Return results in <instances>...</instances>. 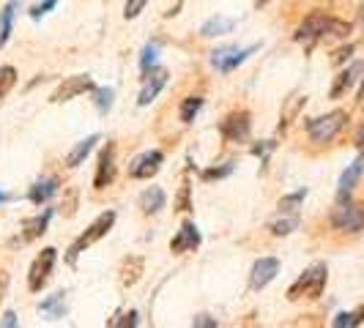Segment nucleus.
I'll return each instance as SVG.
<instances>
[{"label": "nucleus", "mask_w": 364, "mask_h": 328, "mask_svg": "<svg viewBox=\"0 0 364 328\" xmlns=\"http://www.w3.org/2000/svg\"><path fill=\"white\" fill-rule=\"evenodd\" d=\"M326 282H328L326 263H315V266H310V268L288 288L285 298L293 301V304H296V301H318V298L323 295V290H326Z\"/></svg>", "instance_id": "nucleus-1"}, {"label": "nucleus", "mask_w": 364, "mask_h": 328, "mask_svg": "<svg viewBox=\"0 0 364 328\" xmlns=\"http://www.w3.org/2000/svg\"><path fill=\"white\" fill-rule=\"evenodd\" d=\"M112 224H115V211H102V214L88 224V230H85V233H82V236L77 238L72 246H69V252H66V263L74 266V263H77V257L82 255L85 249H91L96 241H102V238L107 236L109 230H112Z\"/></svg>", "instance_id": "nucleus-2"}, {"label": "nucleus", "mask_w": 364, "mask_h": 328, "mask_svg": "<svg viewBox=\"0 0 364 328\" xmlns=\"http://www.w3.org/2000/svg\"><path fill=\"white\" fill-rule=\"evenodd\" d=\"M331 227L334 230H340V233H348V236H356V233H362L364 230V205L356 200H337V205L331 208Z\"/></svg>", "instance_id": "nucleus-3"}, {"label": "nucleus", "mask_w": 364, "mask_h": 328, "mask_svg": "<svg viewBox=\"0 0 364 328\" xmlns=\"http://www.w3.org/2000/svg\"><path fill=\"white\" fill-rule=\"evenodd\" d=\"M346 126H348L346 109H331V112L321 115V118L307 121V134H310V143H315V146H326V143H331Z\"/></svg>", "instance_id": "nucleus-4"}, {"label": "nucleus", "mask_w": 364, "mask_h": 328, "mask_svg": "<svg viewBox=\"0 0 364 328\" xmlns=\"http://www.w3.org/2000/svg\"><path fill=\"white\" fill-rule=\"evenodd\" d=\"M55 263H58V249H55V246H44V249L33 257L31 268H28V290L41 293L47 288V282H50V276H53Z\"/></svg>", "instance_id": "nucleus-5"}, {"label": "nucleus", "mask_w": 364, "mask_h": 328, "mask_svg": "<svg viewBox=\"0 0 364 328\" xmlns=\"http://www.w3.org/2000/svg\"><path fill=\"white\" fill-rule=\"evenodd\" d=\"M250 131H252V115H250V109H233L219 124V134L228 143H247L250 140Z\"/></svg>", "instance_id": "nucleus-6"}, {"label": "nucleus", "mask_w": 364, "mask_h": 328, "mask_svg": "<svg viewBox=\"0 0 364 328\" xmlns=\"http://www.w3.org/2000/svg\"><path fill=\"white\" fill-rule=\"evenodd\" d=\"M257 50H260V44H250V47H219V50L211 53V66L219 74H230L236 72L238 66L252 53H257Z\"/></svg>", "instance_id": "nucleus-7"}, {"label": "nucleus", "mask_w": 364, "mask_h": 328, "mask_svg": "<svg viewBox=\"0 0 364 328\" xmlns=\"http://www.w3.org/2000/svg\"><path fill=\"white\" fill-rule=\"evenodd\" d=\"M328 22H331V17H328V14H323V11H312V14H307V17L301 19V25L296 28L293 41L307 44V47H312L315 41H323Z\"/></svg>", "instance_id": "nucleus-8"}, {"label": "nucleus", "mask_w": 364, "mask_h": 328, "mask_svg": "<svg viewBox=\"0 0 364 328\" xmlns=\"http://www.w3.org/2000/svg\"><path fill=\"white\" fill-rule=\"evenodd\" d=\"M115 173H118V164H115V143H105V148L99 151V162H96L93 189H96V192H105L107 186H112Z\"/></svg>", "instance_id": "nucleus-9"}, {"label": "nucleus", "mask_w": 364, "mask_h": 328, "mask_svg": "<svg viewBox=\"0 0 364 328\" xmlns=\"http://www.w3.org/2000/svg\"><path fill=\"white\" fill-rule=\"evenodd\" d=\"M162 164H164V153L159 148L146 151V153H140L134 162L129 164V178L132 181H151L162 170Z\"/></svg>", "instance_id": "nucleus-10"}, {"label": "nucleus", "mask_w": 364, "mask_h": 328, "mask_svg": "<svg viewBox=\"0 0 364 328\" xmlns=\"http://www.w3.org/2000/svg\"><path fill=\"white\" fill-rule=\"evenodd\" d=\"M96 85H93V80L88 74H74V77H66L60 85H58V91L50 96V102L53 104H63V102H72L77 96H82V93H91Z\"/></svg>", "instance_id": "nucleus-11"}, {"label": "nucleus", "mask_w": 364, "mask_h": 328, "mask_svg": "<svg viewBox=\"0 0 364 328\" xmlns=\"http://www.w3.org/2000/svg\"><path fill=\"white\" fill-rule=\"evenodd\" d=\"M279 273V260L277 257H257L252 263V271H250V288L252 290H263L266 285H272Z\"/></svg>", "instance_id": "nucleus-12"}, {"label": "nucleus", "mask_w": 364, "mask_h": 328, "mask_svg": "<svg viewBox=\"0 0 364 328\" xmlns=\"http://www.w3.org/2000/svg\"><path fill=\"white\" fill-rule=\"evenodd\" d=\"M200 230H198V224L195 222H183L181 227H178V233L173 236L170 241V252L173 255H186V252H195L198 246H200Z\"/></svg>", "instance_id": "nucleus-13"}, {"label": "nucleus", "mask_w": 364, "mask_h": 328, "mask_svg": "<svg viewBox=\"0 0 364 328\" xmlns=\"http://www.w3.org/2000/svg\"><path fill=\"white\" fill-rule=\"evenodd\" d=\"M167 69H162V66H154L151 72L143 77V91H140V96H137V104L140 107H148L159 93H162V88L167 85Z\"/></svg>", "instance_id": "nucleus-14"}, {"label": "nucleus", "mask_w": 364, "mask_h": 328, "mask_svg": "<svg viewBox=\"0 0 364 328\" xmlns=\"http://www.w3.org/2000/svg\"><path fill=\"white\" fill-rule=\"evenodd\" d=\"M364 74V63L362 60H356V63H350L348 69H343V72L334 77V82H331V88H328V99H343L359 80H362Z\"/></svg>", "instance_id": "nucleus-15"}, {"label": "nucleus", "mask_w": 364, "mask_h": 328, "mask_svg": "<svg viewBox=\"0 0 364 328\" xmlns=\"http://www.w3.org/2000/svg\"><path fill=\"white\" fill-rule=\"evenodd\" d=\"M143 273H146V260L140 255H129L118 266V282L121 288H134L143 279Z\"/></svg>", "instance_id": "nucleus-16"}, {"label": "nucleus", "mask_w": 364, "mask_h": 328, "mask_svg": "<svg viewBox=\"0 0 364 328\" xmlns=\"http://www.w3.org/2000/svg\"><path fill=\"white\" fill-rule=\"evenodd\" d=\"M58 192H60V178L58 175H44V178L33 181V186L28 189V200L33 205H47Z\"/></svg>", "instance_id": "nucleus-17"}, {"label": "nucleus", "mask_w": 364, "mask_h": 328, "mask_svg": "<svg viewBox=\"0 0 364 328\" xmlns=\"http://www.w3.org/2000/svg\"><path fill=\"white\" fill-rule=\"evenodd\" d=\"M362 173H364V156H359L356 162L348 164L346 173L340 175V183H337V200L350 197V192L356 189V183H359V178H362Z\"/></svg>", "instance_id": "nucleus-18"}, {"label": "nucleus", "mask_w": 364, "mask_h": 328, "mask_svg": "<svg viewBox=\"0 0 364 328\" xmlns=\"http://www.w3.org/2000/svg\"><path fill=\"white\" fill-rule=\"evenodd\" d=\"M164 205H167V195L159 186H148L146 192L140 195V200H137V208H140L143 217H156Z\"/></svg>", "instance_id": "nucleus-19"}, {"label": "nucleus", "mask_w": 364, "mask_h": 328, "mask_svg": "<svg viewBox=\"0 0 364 328\" xmlns=\"http://www.w3.org/2000/svg\"><path fill=\"white\" fill-rule=\"evenodd\" d=\"M53 217H55L53 208H44V211L36 214V217L25 219V222H22V238H25V241H36V238H41L44 233H47L50 219Z\"/></svg>", "instance_id": "nucleus-20"}, {"label": "nucleus", "mask_w": 364, "mask_h": 328, "mask_svg": "<svg viewBox=\"0 0 364 328\" xmlns=\"http://www.w3.org/2000/svg\"><path fill=\"white\" fill-rule=\"evenodd\" d=\"M22 9V0H9L3 9H0V50L9 44L11 38V31H14V17Z\"/></svg>", "instance_id": "nucleus-21"}, {"label": "nucleus", "mask_w": 364, "mask_h": 328, "mask_svg": "<svg viewBox=\"0 0 364 328\" xmlns=\"http://www.w3.org/2000/svg\"><path fill=\"white\" fill-rule=\"evenodd\" d=\"M96 143H99V134H91V137L80 140V143L69 151V156H66V167H69V170H77L80 164H85V159L91 156V151L96 148Z\"/></svg>", "instance_id": "nucleus-22"}, {"label": "nucleus", "mask_w": 364, "mask_h": 328, "mask_svg": "<svg viewBox=\"0 0 364 328\" xmlns=\"http://www.w3.org/2000/svg\"><path fill=\"white\" fill-rule=\"evenodd\" d=\"M236 28V19L230 17H211L200 25V36L203 38H214V36H225V33H233Z\"/></svg>", "instance_id": "nucleus-23"}, {"label": "nucleus", "mask_w": 364, "mask_h": 328, "mask_svg": "<svg viewBox=\"0 0 364 328\" xmlns=\"http://www.w3.org/2000/svg\"><path fill=\"white\" fill-rule=\"evenodd\" d=\"M38 312L47 317V320H58L66 315V293H53L50 298H44L38 304Z\"/></svg>", "instance_id": "nucleus-24"}, {"label": "nucleus", "mask_w": 364, "mask_h": 328, "mask_svg": "<svg viewBox=\"0 0 364 328\" xmlns=\"http://www.w3.org/2000/svg\"><path fill=\"white\" fill-rule=\"evenodd\" d=\"M304 104H307V96H301V93H296V96H291V99L285 102L282 115H279V131H285V129L291 126L293 121L299 118V112L304 109Z\"/></svg>", "instance_id": "nucleus-25"}, {"label": "nucleus", "mask_w": 364, "mask_h": 328, "mask_svg": "<svg viewBox=\"0 0 364 328\" xmlns=\"http://www.w3.org/2000/svg\"><path fill=\"white\" fill-rule=\"evenodd\" d=\"M301 224V219H299V214H282L279 219H274V222H269V230H272V236L282 238V236H291L293 230Z\"/></svg>", "instance_id": "nucleus-26"}, {"label": "nucleus", "mask_w": 364, "mask_h": 328, "mask_svg": "<svg viewBox=\"0 0 364 328\" xmlns=\"http://www.w3.org/2000/svg\"><path fill=\"white\" fill-rule=\"evenodd\" d=\"M203 109V96H186L181 102V109H178V118L181 124H192L198 118V112Z\"/></svg>", "instance_id": "nucleus-27"}, {"label": "nucleus", "mask_w": 364, "mask_h": 328, "mask_svg": "<svg viewBox=\"0 0 364 328\" xmlns=\"http://www.w3.org/2000/svg\"><path fill=\"white\" fill-rule=\"evenodd\" d=\"M91 96L96 109H99V115H107L109 109H112V104H115V91L112 88H93Z\"/></svg>", "instance_id": "nucleus-28"}, {"label": "nucleus", "mask_w": 364, "mask_h": 328, "mask_svg": "<svg viewBox=\"0 0 364 328\" xmlns=\"http://www.w3.org/2000/svg\"><path fill=\"white\" fill-rule=\"evenodd\" d=\"M362 323H364V307H359L356 312H340V315L331 320L334 328H353V326H362Z\"/></svg>", "instance_id": "nucleus-29"}, {"label": "nucleus", "mask_w": 364, "mask_h": 328, "mask_svg": "<svg viewBox=\"0 0 364 328\" xmlns=\"http://www.w3.org/2000/svg\"><path fill=\"white\" fill-rule=\"evenodd\" d=\"M348 36H350V22H343V19L331 17L323 41H343V38H348Z\"/></svg>", "instance_id": "nucleus-30"}, {"label": "nucleus", "mask_w": 364, "mask_h": 328, "mask_svg": "<svg viewBox=\"0 0 364 328\" xmlns=\"http://www.w3.org/2000/svg\"><path fill=\"white\" fill-rule=\"evenodd\" d=\"M156 55H159V41H148L146 47H143V55H140V72H143V77L156 66Z\"/></svg>", "instance_id": "nucleus-31"}, {"label": "nucleus", "mask_w": 364, "mask_h": 328, "mask_svg": "<svg viewBox=\"0 0 364 328\" xmlns=\"http://www.w3.org/2000/svg\"><path fill=\"white\" fill-rule=\"evenodd\" d=\"M304 197H307V189H299V192H293V195H285L282 200H279V214H296L299 211V205L304 202Z\"/></svg>", "instance_id": "nucleus-32"}, {"label": "nucleus", "mask_w": 364, "mask_h": 328, "mask_svg": "<svg viewBox=\"0 0 364 328\" xmlns=\"http://www.w3.org/2000/svg\"><path fill=\"white\" fill-rule=\"evenodd\" d=\"M14 85H17V69L14 66H0V102L11 93Z\"/></svg>", "instance_id": "nucleus-33"}, {"label": "nucleus", "mask_w": 364, "mask_h": 328, "mask_svg": "<svg viewBox=\"0 0 364 328\" xmlns=\"http://www.w3.org/2000/svg\"><path fill=\"white\" fill-rule=\"evenodd\" d=\"M77 200H80V192L77 189H66V195H63V202H60V214L66 219H72L77 214Z\"/></svg>", "instance_id": "nucleus-34"}, {"label": "nucleus", "mask_w": 364, "mask_h": 328, "mask_svg": "<svg viewBox=\"0 0 364 328\" xmlns=\"http://www.w3.org/2000/svg\"><path fill=\"white\" fill-rule=\"evenodd\" d=\"M233 173V162H225L222 167H208L203 170V181H219V178H228Z\"/></svg>", "instance_id": "nucleus-35"}, {"label": "nucleus", "mask_w": 364, "mask_h": 328, "mask_svg": "<svg viewBox=\"0 0 364 328\" xmlns=\"http://www.w3.org/2000/svg\"><path fill=\"white\" fill-rule=\"evenodd\" d=\"M192 186L183 181L181 183V192H178V200H176V211H181V214H186V211H192Z\"/></svg>", "instance_id": "nucleus-36"}, {"label": "nucleus", "mask_w": 364, "mask_h": 328, "mask_svg": "<svg viewBox=\"0 0 364 328\" xmlns=\"http://www.w3.org/2000/svg\"><path fill=\"white\" fill-rule=\"evenodd\" d=\"M151 0H127V6H124V17L127 19H137L143 14V9H146Z\"/></svg>", "instance_id": "nucleus-37"}, {"label": "nucleus", "mask_w": 364, "mask_h": 328, "mask_svg": "<svg viewBox=\"0 0 364 328\" xmlns=\"http://www.w3.org/2000/svg\"><path fill=\"white\" fill-rule=\"evenodd\" d=\"M350 55H353V44H346V47H337V50L331 53V66H343L346 60H350Z\"/></svg>", "instance_id": "nucleus-38"}, {"label": "nucleus", "mask_w": 364, "mask_h": 328, "mask_svg": "<svg viewBox=\"0 0 364 328\" xmlns=\"http://www.w3.org/2000/svg\"><path fill=\"white\" fill-rule=\"evenodd\" d=\"M58 3H60V0H44V3H36V6L31 9V17H33V19L47 17V14L53 11V9H55V6H58Z\"/></svg>", "instance_id": "nucleus-39"}, {"label": "nucleus", "mask_w": 364, "mask_h": 328, "mask_svg": "<svg viewBox=\"0 0 364 328\" xmlns=\"http://www.w3.org/2000/svg\"><path fill=\"white\" fill-rule=\"evenodd\" d=\"M107 326H137V312L134 310H129V312H124V315H118L115 320H109Z\"/></svg>", "instance_id": "nucleus-40"}, {"label": "nucleus", "mask_w": 364, "mask_h": 328, "mask_svg": "<svg viewBox=\"0 0 364 328\" xmlns=\"http://www.w3.org/2000/svg\"><path fill=\"white\" fill-rule=\"evenodd\" d=\"M274 146H277L274 140H266L263 146H252V153H255V156H260V159L266 162V159H269V153H272V151H274Z\"/></svg>", "instance_id": "nucleus-41"}, {"label": "nucleus", "mask_w": 364, "mask_h": 328, "mask_svg": "<svg viewBox=\"0 0 364 328\" xmlns=\"http://www.w3.org/2000/svg\"><path fill=\"white\" fill-rule=\"evenodd\" d=\"M192 326L195 328H217V317H211V315H198V317L192 320Z\"/></svg>", "instance_id": "nucleus-42"}, {"label": "nucleus", "mask_w": 364, "mask_h": 328, "mask_svg": "<svg viewBox=\"0 0 364 328\" xmlns=\"http://www.w3.org/2000/svg\"><path fill=\"white\" fill-rule=\"evenodd\" d=\"M0 326L14 328L17 326V315H14V312H6V315H3V320H0Z\"/></svg>", "instance_id": "nucleus-43"}, {"label": "nucleus", "mask_w": 364, "mask_h": 328, "mask_svg": "<svg viewBox=\"0 0 364 328\" xmlns=\"http://www.w3.org/2000/svg\"><path fill=\"white\" fill-rule=\"evenodd\" d=\"M6 290H9V273L0 271V301L6 298Z\"/></svg>", "instance_id": "nucleus-44"}, {"label": "nucleus", "mask_w": 364, "mask_h": 328, "mask_svg": "<svg viewBox=\"0 0 364 328\" xmlns=\"http://www.w3.org/2000/svg\"><path fill=\"white\" fill-rule=\"evenodd\" d=\"M353 143H356V148H359V151L364 153V126L359 129V134H356V140H353Z\"/></svg>", "instance_id": "nucleus-45"}, {"label": "nucleus", "mask_w": 364, "mask_h": 328, "mask_svg": "<svg viewBox=\"0 0 364 328\" xmlns=\"http://www.w3.org/2000/svg\"><path fill=\"white\" fill-rule=\"evenodd\" d=\"M11 200V195H9V192H0V202H9Z\"/></svg>", "instance_id": "nucleus-46"}, {"label": "nucleus", "mask_w": 364, "mask_h": 328, "mask_svg": "<svg viewBox=\"0 0 364 328\" xmlns=\"http://www.w3.org/2000/svg\"><path fill=\"white\" fill-rule=\"evenodd\" d=\"M359 102H364V77H362V88H359V96H356Z\"/></svg>", "instance_id": "nucleus-47"}, {"label": "nucleus", "mask_w": 364, "mask_h": 328, "mask_svg": "<svg viewBox=\"0 0 364 328\" xmlns=\"http://www.w3.org/2000/svg\"><path fill=\"white\" fill-rule=\"evenodd\" d=\"M266 3H269V0H255V6H257V9H260V6H266Z\"/></svg>", "instance_id": "nucleus-48"}]
</instances>
